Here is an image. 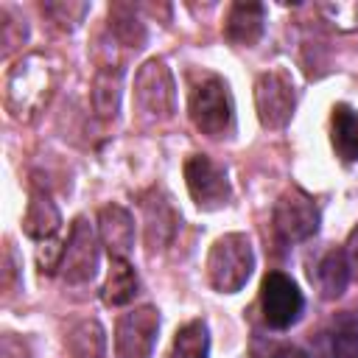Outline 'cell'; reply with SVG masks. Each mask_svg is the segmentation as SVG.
<instances>
[{"label":"cell","instance_id":"30bf717a","mask_svg":"<svg viewBox=\"0 0 358 358\" xmlns=\"http://www.w3.org/2000/svg\"><path fill=\"white\" fill-rule=\"evenodd\" d=\"M98 268V243H95V232L87 224V218H76L70 238L64 243V255H62V274L67 282H87L95 277Z\"/></svg>","mask_w":358,"mask_h":358},{"label":"cell","instance_id":"8fae6325","mask_svg":"<svg viewBox=\"0 0 358 358\" xmlns=\"http://www.w3.org/2000/svg\"><path fill=\"white\" fill-rule=\"evenodd\" d=\"M140 207H143V218H145V246L148 252H159L171 243V238L176 235V227H179V213L173 210L171 199L159 190V187H151L148 193L140 196Z\"/></svg>","mask_w":358,"mask_h":358},{"label":"cell","instance_id":"cb8c5ba5","mask_svg":"<svg viewBox=\"0 0 358 358\" xmlns=\"http://www.w3.org/2000/svg\"><path fill=\"white\" fill-rule=\"evenodd\" d=\"M62 255H64V246H59L53 238L42 241V246H39V252H36L39 271H42V274H53L56 268H62Z\"/></svg>","mask_w":358,"mask_h":358},{"label":"cell","instance_id":"603a6c76","mask_svg":"<svg viewBox=\"0 0 358 358\" xmlns=\"http://www.w3.org/2000/svg\"><path fill=\"white\" fill-rule=\"evenodd\" d=\"M333 352L338 358H358V324L352 319H344V322L336 324Z\"/></svg>","mask_w":358,"mask_h":358},{"label":"cell","instance_id":"277c9868","mask_svg":"<svg viewBox=\"0 0 358 358\" xmlns=\"http://www.w3.org/2000/svg\"><path fill=\"white\" fill-rule=\"evenodd\" d=\"M134 101L151 120H168L176 109L173 76L162 59H148L134 76Z\"/></svg>","mask_w":358,"mask_h":358},{"label":"cell","instance_id":"d4e9b609","mask_svg":"<svg viewBox=\"0 0 358 358\" xmlns=\"http://www.w3.org/2000/svg\"><path fill=\"white\" fill-rule=\"evenodd\" d=\"M0 355H3V358H28V350H25V344H22L20 338H14L11 333H6V336H3Z\"/></svg>","mask_w":358,"mask_h":358},{"label":"cell","instance_id":"7c38bea8","mask_svg":"<svg viewBox=\"0 0 358 358\" xmlns=\"http://www.w3.org/2000/svg\"><path fill=\"white\" fill-rule=\"evenodd\" d=\"M263 25H266V8L260 3L238 0L227 14L224 36L238 48H252L263 36Z\"/></svg>","mask_w":358,"mask_h":358},{"label":"cell","instance_id":"7402d4cb","mask_svg":"<svg viewBox=\"0 0 358 358\" xmlns=\"http://www.w3.org/2000/svg\"><path fill=\"white\" fill-rule=\"evenodd\" d=\"M42 11H45L53 22H59L62 28L73 31V28L84 20V14L90 11V6H87V3H45Z\"/></svg>","mask_w":358,"mask_h":358},{"label":"cell","instance_id":"9a60e30c","mask_svg":"<svg viewBox=\"0 0 358 358\" xmlns=\"http://www.w3.org/2000/svg\"><path fill=\"white\" fill-rule=\"evenodd\" d=\"M350 282V257L344 249H330L316 266V285L324 299H338Z\"/></svg>","mask_w":358,"mask_h":358},{"label":"cell","instance_id":"8992f818","mask_svg":"<svg viewBox=\"0 0 358 358\" xmlns=\"http://www.w3.org/2000/svg\"><path fill=\"white\" fill-rule=\"evenodd\" d=\"M185 182H187L190 199L196 201L199 210H218V207L229 204L232 187H229L227 168L213 162L207 154L187 157V162H185Z\"/></svg>","mask_w":358,"mask_h":358},{"label":"cell","instance_id":"6da1fadb","mask_svg":"<svg viewBox=\"0 0 358 358\" xmlns=\"http://www.w3.org/2000/svg\"><path fill=\"white\" fill-rule=\"evenodd\" d=\"M56 84V67L48 56L31 53L20 59L6 76V109L17 120H31L50 98Z\"/></svg>","mask_w":358,"mask_h":358},{"label":"cell","instance_id":"9c48e42d","mask_svg":"<svg viewBox=\"0 0 358 358\" xmlns=\"http://www.w3.org/2000/svg\"><path fill=\"white\" fill-rule=\"evenodd\" d=\"M159 333V313L151 305L134 308L117 319L115 352L117 358H148Z\"/></svg>","mask_w":358,"mask_h":358},{"label":"cell","instance_id":"ac0fdd59","mask_svg":"<svg viewBox=\"0 0 358 358\" xmlns=\"http://www.w3.org/2000/svg\"><path fill=\"white\" fill-rule=\"evenodd\" d=\"M92 106L101 117H115L120 106V67H101L92 81Z\"/></svg>","mask_w":358,"mask_h":358},{"label":"cell","instance_id":"4316f807","mask_svg":"<svg viewBox=\"0 0 358 358\" xmlns=\"http://www.w3.org/2000/svg\"><path fill=\"white\" fill-rule=\"evenodd\" d=\"M347 246H350V249H347V255H350V257H352V263L358 266V227L352 229V235H350V243H347Z\"/></svg>","mask_w":358,"mask_h":358},{"label":"cell","instance_id":"5bb4252c","mask_svg":"<svg viewBox=\"0 0 358 358\" xmlns=\"http://www.w3.org/2000/svg\"><path fill=\"white\" fill-rule=\"evenodd\" d=\"M330 143L336 148V154L344 162L358 159V112L347 103H336L333 106V117H330Z\"/></svg>","mask_w":358,"mask_h":358},{"label":"cell","instance_id":"52a82bcc","mask_svg":"<svg viewBox=\"0 0 358 358\" xmlns=\"http://www.w3.org/2000/svg\"><path fill=\"white\" fill-rule=\"evenodd\" d=\"M302 291L296 288V282L282 274V271H268L260 282V308H263V319L268 327L274 330H285L291 327L299 313H302Z\"/></svg>","mask_w":358,"mask_h":358},{"label":"cell","instance_id":"484cf974","mask_svg":"<svg viewBox=\"0 0 358 358\" xmlns=\"http://www.w3.org/2000/svg\"><path fill=\"white\" fill-rule=\"evenodd\" d=\"M260 358H308V355L299 347H291V344H271L268 352L260 355Z\"/></svg>","mask_w":358,"mask_h":358},{"label":"cell","instance_id":"4fadbf2b","mask_svg":"<svg viewBox=\"0 0 358 358\" xmlns=\"http://www.w3.org/2000/svg\"><path fill=\"white\" fill-rule=\"evenodd\" d=\"M98 227H101V241L109 249L112 257H126L134 246V221L126 207L120 204H106L98 213Z\"/></svg>","mask_w":358,"mask_h":358},{"label":"cell","instance_id":"e0dca14e","mask_svg":"<svg viewBox=\"0 0 358 358\" xmlns=\"http://www.w3.org/2000/svg\"><path fill=\"white\" fill-rule=\"evenodd\" d=\"M140 288V280H137V271L131 268V263L126 257H112V268H109V277L101 288V299L106 305H126L134 299Z\"/></svg>","mask_w":358,"mask_h":358},{"label":"cell","instance_id":"2e32d148","mask_svg":"<svg viewBox=\"0 0 358 358\" xmlns=\"http://www.w3.org/2000/svg\"><path fill=\"white\" fill-rule=\"evenodd\" d=\"M59 224H62V215H59L56 204L42 190H34L31 201H28V210H25V218H22L25 232L36 241H48L59 232Z\"/></svg>","mask_w":358,"mask_h":358},{"label":"cell","instance_id":"d6986e66","mask_svg":"<svg viewBox=\"0 0 358 358\" xmlns=\"http://www.w3.org/2000/svg\"><path fill=\"white\" fill-rule=\"evenodd\" d=\"M64 347L70 350L73 358H103L106 338H103L101 324L92 322V319H87V322H78V324L67 333Z\"/></svg>","mask_w":358,"mask_h":358},{"label":"cell","instance_id":"3957f363","mask_svg":"<svg viewBox=\"0 0 358 358\" xmlns=\"http://www.w3.org/2000/svg\"><path fill=\"white\" fill-rule=\"evenodd\" d=\"M187 112L193 126L207 137H224L232 126V95L224 78L204 76L193 84L187 98Z\"/></svg>","mask_w":358,"mask_h":358},{"label":"cell","instance_id":"ba28073f","mask_svg":"<svg viewBox=\"0 0 358 358\" xmlns=\"http://www.w3.org/2000/svg\"><path fill=\"white\" fill-rule=\"evenodd\" d=\"M319 221L316 201L299 187H288L274 204V229L282 241H308L319 232Z\"/></svg>","mask_w":358,"mask_h":358},{"label":"cell","instance_id":"44dd1931","mask_svg":"<svg viewBox=\"0 0 358 358\" xmlns=\"http://www.w3.org/2000/svg\"><path fill=\"white\" fill-rule=\"evenodd\" d=\"M109 28H112L115 36H117L120 42H126L129 48H143V42H145V28H143V22L137 20L134 8L126 6V3H117V6L109 8Z\"/></svg>","mask_w":358,"mask_h":358},{"label":"cell","instance_id":"ffe728a7","mask_svg":"<svg viewBox=\"0 0 358 358\" xmlns=\"http://www.w3.org/2000/svg\"><path fill=\"white\" fill-rule=\"evenodd\" d=\"M210 350V336H207V324L201 319L187 322L171 347V358H207Z\"/></svg>","mask_w":358,"mask_h":358},{"label":"cell","instance_id":"5b68a950","mask_svg":"<svg viewBox=\"0 0 358 358\" xmlns=\"http://www.w3.org/2000/svg\"><path fill=\"white\" fill-rule=\"evenodd\" d=\"M296 106V92L285 70H266L255 81V109L266 129L288 126Z\"/></svg>","mask_w":358,"mask_h":358},{"label":"cell","instance_id":"7a4b0ae2","mask_svg":"<svg viewBox=\"0 0 358 358\" xmlns=\"http://www.w3.org/2000/svg\"><path fill=\"white\" fill-rule=\"evenodd\" d=\"M255 268V252L252 241L243 232H227L221 235L207 255V280L221 294H235L246 285Z\"/></svg>","mask_w":358,"mask_h":358}]
</instances>
